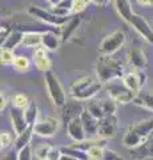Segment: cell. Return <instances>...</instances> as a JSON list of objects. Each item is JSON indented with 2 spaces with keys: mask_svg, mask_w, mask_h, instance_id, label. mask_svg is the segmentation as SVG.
Masks as SVG:
<instances>
[{
  "mask_svg": "<svg viewBox=\"0 0 153 160\" xmlns=\"http://www.w3.org/2000/svg\"><path fill=\"white\" fill-rule=\"evenodd\" d=\"M104 86L105 84L98 79H95L92 76H83L71 84L69 95L72 96V99L88 102V100L95 98Z\"/></svg>",
  "mask_w": 153,
  "mask_h": 160,
  "instance_id": "6da1fadb",
  "label": "cell"
},
{
  "mask_svg": "<svg viewBox=\"0 0 153 160\" xmlns=\"http://www.w3.org/2000/svg\"><path fill=\"white\" fill-rule=\"evenodd\" d=\"M85 109V106L81 104V100H76L73 99L72 103H68L61 108V119L64 123H69L72 119L79 118L83 113V111Z\"/></svg>",
  "mask_w": 153,
  "mask_h": 160,
  "instance_id": "4fadbf2b",
  "label": "cell"
},
{
  "mask_svg": "<svg viewBox=\"0 0 153 160\" xmlns=\"http://www.w3.org/2000/svg\"><path fill=\"white\" fill-rule=\"evenodd\" d=\"M60 160H77V159L71 156V155H68V153H63V156H61Z\"/></svg>",
  "mask_w": 153,
  "mask_h": 160,
  "instance_id": "7bdbcfd3",
  "label": "cell"
},
{
  "mask_svg": "<svg viewBox=\"0 0 153 160\" xmlns=\"http://www.w3.org/2000/svg\"><path fill=\"white\" fill-rule=\"evenodd\" d=\"M122 80H124V83L129 89H132L135 93H140L141 88L146 83V75L144 72V69H136L133 72L125 73L122 76Z\"/></svg>",
  "mask_w": 153,
  "mask_h": 160,
  "instance_id": "8fae6325",
  "label": "cell"
},
{
  "mask_svg": "<svg viewBox=\"0 0 153 160\" xmlns=\"http://www.w3.org/2000/svg\"><path fill=\"white\" fill-rule=\"evenodd\" d=\"M85 108L89 111L91 115H93L96 119H103L108 115H115L116 108H117V102L113 100L112 98L109 99H91L88 100L85 104Z\"/></svg>",
  "mask_w": 153,
  "mask_h": 160,
  "instance_id": "8992f818",
  "label": "cell"
},
{
  "mask_svg": "<svg viewBox=\"0 0 153 160\" xmlns=\"http://www.w3.org/2000/svg\"><path fill=\"white\" fill-rule=\"evenodd\" d=\"M101 160H124L121 155H118L117 152L112 151V149H104V155H103V159Z\"/></svg>",
  "mask_w": 153,
  "mask_h": 160,
  "instance_id": "d590c367",
  "label": "cell"
},
{
  "mask_svg": "<svg viewBox=\"0 0 153 160\" xmlns=\"http://www.w3.org/2000/svg\"><path fill=\"white\" fill-rule=\"evenodd\" d=\"M128 24H131V26L136 29L137 32H139L142 38H144L148 43H151L153 44V29L151 27V24L146 22V20L140 16V15H137L135 13L132 16V19L129 20V23Z\"/></svg>",
  "mask_w": 153,
  "mask_h": 160,
  "instance_id": "7c38bea8",
  "label": "cell"
},
{
  "mask_svg": "<svg viewBox=\"0 0 153 160\" xmlns=\"http://www.w3.org/2000/svg\"><path fill=\"white\" fill-rule=\"evenodd\" d=\"M104 149H105V147L93 144V146H91L89 148L87 149L88 159H89V160H101L103 155H104Z\"/></svg>",
  "mask_w": 153,
  "mask_h": 160,
  "instance_id": "f1b7e54d",
  "label": "cell"
},
{
  "mask_svg": "<svg viewBox=\"0 0 153 160\" xmlns=\"http://www.w3.org/2000/svg\"><path fill=\"white\" fill-rule=\"evenodd\" d=\"M105 89L109 98L113 100H116L120 104H127V103H133V100L136 99L137 93H135L127 87V84L124 83L122 78L120 79H113L111 82L105 83Z\"/></svg>",
  "mask_w": 153,
  "mask_h": 160,
  "instance_id": "277c9868",
  "label": "cell"
},
{
  "mask_svg": "<svg viewBox=\"0 0 153 160\" xmlns=\"http://www.w3.org/2000/svg\"><path fill=\"white\" fill-rule=\"evenodd\" d=\"M67 133H68V136L72 140H75V142H84V140L88 138L80 116L72 119L71 122L67 124Z\"/></svg>",
  "mask_w": 153,
  "mask_h": 160,
  "instance_id": "9a60e30c",
  "label": "cell"
},
{
  "mask_svg": "<svg viewBox=\"0 0 153 160\" xmlns=\"http://www.w3.org/2000/svg\"><path fill=\"white\" fill-rule=\"evenodd\" d=\"M61 43L60 33L55 31H47L41 33V46L48 51H56Z\"/></svg>",
  "mask_w": 153,
  "mask_h": 160,
  "instance_id": "d6986e66",
  "label": "cell"
},
{
  "mask_svg": "<svg viewBox=\"0 0 153 160\" xmlns=\"http://www.w3.org/2000/svg\"><path fill=\"white\" fill-rule=\"evenodd\" d=\"M29 103H31V102H29L28 98H27L24 93H16V95H15V96L12 98V106H13V107L26 109V108L28 107Z\"/></svg>",
  "mask_w": 153,
  "mask_h": 160,
  "instance_id": "4dcf8cb0",
  "label": "cell"
},
{
  "mask_svg": "<svg viewBox=\"0 0 153 160\" xmlns=\"http://www.w3.org/2000/svg\"><path fill=\"white\" fill-rule=\"evenodd\" d=\"M12 135L9 132H2L0 135V146H2V149H7L8 147H11L12 144Z\"/></svg>",
  "mask_w": 153,
  "mask_h": 160,
  "instance_id": "e575fe53",
  "label": "cell"
},
{
  "mask_svg": "<svg viewBox=\"0 0 153 160\" xmlns=\"http://www.w3.org/2000/svg\"><path fill=\"white\" fill-rule=\"evenodd\" d=\"M35 133V131H33V126H29L26 131L22 132L20 135H17L16 140H15V149L16 151H20V149H23L24 147L29 146V142H31L32 139V135Z\"/></svg>",
  "mask_w": 153,
  "mask_h": 160,
  "instance_id": "7402d4cb",
  "label": "cell"
},
{
  "mask_svg": "<svg viewBox=\"0 0 153 160\" xmlns=\"http://www.w3.org/2000/svg\"><path fill=\"white\" fill-rule=\"evenodd\" d=\"M133 103L139 107H142L148 109V111H152L153 112V93H149V92H140L137 93L136 99L133 100Z\"/></svg>",
  "mask_w": 153,
  "mask_h": 160,
  "instance_id": "cb8c5ba5",
  "label": "cell"
},
{
  "mask_svg": "<svg viewBox=\"0 0 153 160\" xmlns=\"http://www.w3.org/2000/svg\"><path fill=\"white\" fill-rule=\"evenodd\" d=\"M9 116H11L12 127H13V131L16 135H20L29 127V123L27 122L24 109L17 108V107H12L11 112H9Z\"/></svg>",
  "mask_w": 153,
  "mask_h": 160,
  "instance_id": "5bb4252c",
  "label": "cell"
},
{
  "mask_svg": "<svg viewBox=\"0 0 153 160\" xmlns=\"http://www.w3.org/2000/svg\"><path fill=\"white\" fill-rule=\"evenodd\" d=\"M47 2L51 4V6H57V4L60 2H63V0H47Z\"/></svg>",
  "mask_w": 153,
  "mask_h": 160,
  "instance_id": "ee69618b",
  "label": "cell"
},
{
  "mask_svg": "<svg viewBox=\"0 0 153 160\" xmlns=\"http://www.w3.org/2000/svg\"><path fill=\"white\" fill-rule=\"evenodd\" d=\"M92 2L95 3L97 7H107L108 4L111 3V0H92Z\"/></svg>",
  "mask_w": 153,
  "mask_h": 160,
  "instance_id": "ab89813d",
  "label": "cell"
},
{
  "mask_svg": "<svg viewBox=\"0 0 153 160\" xmlns=\"http://www.w3.org/2000/svg\"><path fill=\"white\" fill-rule=\"evenodd\" d=\"M92 0H72V13L79 15L87 8V6Z\"/></svg>",
  "mask_w": 153,
  "mask_h": 160,
  "instance_id": "1f68e13d",
  "label": "cell"
},
{
  "mask_svg": "<svg viewBox=\"0 0 153 160\" xmlns=\"http://www.w3.org/2000/svg\"><path fill=\"white\" fill-rule=\"evenodd\" d=\"M61 156H63V151H61L60 148H57V147H51L47 160H60Z\"/></svg>",
  "mask_w": 153,
  "mask_h": 160,
  "instance_id": "8d00e7d4",
  "label": "cell"
},
{
  "mask_svg": "<svg viewBox=\"0 0 153 160\" xmlns=\"http://www.w3.org/2000/svg\"><path fill=\"white\" fill-rule=\"evenodd\" d=\"M0 59H2L3 64H8V63H13V53L12 49H7V48H2V52H0Z\"/></svg>",
  "mask_w": 153,
  "mask_h": 160,
  "instance_id": "836d02e7",
  "label": "cell"
},
{
  "mask_svg": "<svg viewBox=\"0 0 153 160\" xmlns=\"http://www.w3.org/2000/svg\"><path fill=\"white\" fill-rule=\"evenodd\" d=\"M13 67L17 69V71H20V72H24V71H28V68H29V60L28 58L26 56H15L13 59Z\"/></svg>",
  "mask_w": 153,
  "mask_h": 160,
  "instance_id": "f546056e",
  "label": "cell"
},
{
  "mask_svg": "<svg viewBox=\"0 0 153 160\" xmlns=\"http://www.w3.org/2000/svg\"><path fill=\"white\" fill-rule=\"evenodd\" d=\"M28 13L35 16L36 19L41 20L44 24H49V26H56V27H63L65 26L67 22L69 20V16H59V15L53 13L52 11H47L40 7L31 6L28 8Z\"/></svg>",
  "mask_w": 153,
  "mask_h": 160,
  "instance_id": "ba28073f",
  "label": "cell"
},
{
  "mask_svg": "<svg viewBox=\"0 0 153 160\" xmlns=\"http://www.w3.org/2000/svg\"><path fill=\"white\" fill-rule=\"evenodd\" d=\"M33 63H35L36 68L41 72L51 71V60H49L47 55V49L41 47H36L35 52H33Z\"/></svg>",
  "mask_w": 153,
  "mask_h": 160,
  "instance_id": "ac0fdd59",
  "label": "cell"
},
{
  "mask_svg": "<svg viewBox=\"0 0 153 160\" xmlns=\"http://www.w3.org/2000/svg\"><path fill=\"white\" fill-rule=\"evenodd\" d=\"M61 151H63V153L71 155V156L76 158L77 160H89V159H88V155H87L85 151H83V149H80V148H76V147H73V146H69V147H67V148H61Z\"/></svg>",
  "mask_w": 153,
  "mask_h": 160,
  "instance_id": "83f0119b",
  "label": "cell"
},
{
  "mask_svg": "<svg viewBox=\"0 0 153 160\" xmlns=\"http://www.w3.org/2000/svg\"><path fill=\"white\" fill-rule=\"evenodd\" d=\"M22 46L27 47V48L40 47L41 46V33H39V32H24Z\"/></svg>",
  "mask_w": 153,
  "mask_h": 160,
  "instance_id": "d4e9b609",
  "label": "cell"
},
{
  "mask_svg": "<svg viewBox=\"0 0 153 160\" xmlns=\"http://www.w3.org/2000/svg\"><path fill=\"white\" fill-rule=\"evenodd\" d=\"M80 118H81L83 126H84V128H85L87 136L88 138H96L97 132H98V119H96L93 115H91L87 108L83 111Z\"/></svg>",
  "mask_w": 153,
  "mask_h": 160,
  "instance_id": "e0dca14e",
  "label": "cell"
},
{
  "mask_svg": "<svg viewBox=\"0 0 153 160\" xmlns=\"http://www.w3.org/2000/svg\"><path fill=\"white\" fill-rule=\"evenodd\" d=\"M137 3L141 6H153V0H137Z\"/></svg>",
  "mask_w": 153,
  "mask_h": 160,
  "instance_id": "60d3db41",
  "label": "cell"
},
{
  "mask_svg": "<svg viewBox=\"0 0 153 160\" xmlns=\"http://www.w3.org/2000/svg\"><path fill=\"white\" fill-rule=\"evenodd\" d=\"M125 75L124 67L120 62L109 55H100L96 62V78L103 83H108L113 79H120Z\"/></svg>",
  "mask_w": 153,
  "mask_h": 160,
  "instance_id": "3957f363",
  "label": "cell"
},
{
  "mask_svg": "<svg viewBox=\"0 0 153 160\" xmlns=\"http://www.w3.org/2000/svg\"><path fill=\"white\" fill-rule=\"evenodd\" d=\"M125 33L122 31H113L109 35L103 39V42L98 46V52L100 55H109L112 56L115 52H117L125 43Z\"/></svg>",
  "mask_w": 153,
  "mask_h": 160,
  "instance_id": "52a82bcc",
  "label": "cell"
},
{
  "mask_svg": "<svg viewBox=\"0 0 153 160\" xmlns=\"http://www.w3.org/2000/svg\"><path fill=\"white\" fill-rule=\"evenodd\" d=\"M24 113H26V118H27V122L29 123V126H33V124L37 122V119H39V108L33 102H31L28 104V107L24 109Z\"/></svg>",
  "mask_w": 153,
  "mask_h": 160,
  "instance_id": "4316f807",
  "label": "cell"
},
{
  "mask_svg": "<svg viewBox=\"0 0 153 160\" xmlns=\"http://www.w3.org/2000/svg\"><path fill=\"white\" fill-rule=\"evenodd\" d=\"M2 160H19V152L13 148V151H9L2 158Z\"/></svg>",
  "mask_w": 153,
  "mask_h": 160,
  "instance_id": "f35d334b",
  "label": "cell"
},
{
  "mask_svg": "<svg viewBox=\"0 0 153 160\" xmlns=\"http://www.w3.org/2000/svg\"><path fill=\"white\" fill-rule=\"evenodd\" d=\"M44 82H45L47 91H48L49 98L52 100V103L56 107L63 108L67 104V96H65V91H64L60 80L56 76V73H53L52 71L45 72Z\"/></svg>",
  "mask_w": 153,
  "mask_h": 160,
  "instance_id": "5b68a950",
  "label": "cell"
},
{
  "mask_svg": "<svg viewBox=\"0 0 153 160\" xmlns=\"http://www.w3.org/2000/svg\"><path fill=\"white\" fill-rule=\"evenodd\" d=\"M153 136V118L145 119L133 124L122 138V144L128 148H135L145 143L148 139Z\"/></svg>",
  "mask_w": 153,
  "mask_h": 160,
  "instance_id": "7a4b0ae2",
  "label": "cell"
},
{
  "mask_svg": "<svg viewBox=\"0 0 153 160\" xmlns=\"http://www.w3.org/2000/svg\"><path fill=\"white\" fill-rule=\"evenodd\" d=\"M51 147L52 146H49V144H40V146H37L35 149V156L39 160H47Z\"/></svg>",
  "mask_w": 153,
  "mask_h": 160,
  "instance_id": "d6a6232c",
  "label": "cell"
},
{
  "mask_svg": "<svg viewBox=\"0 0 153 160\" xmlns=\"http://www.w3.org/2000/svg\"><path fill=\"white\" fill-rule=\"evenodd\" d=\"M131 153L136 160H153V136L140 146L131 148Z\"/></svg>",
  "mask_w": 153,
  "mask_h": 160,
  "instance_id": "2e32d148",
  "label": "cell"
},
{
  "mask_svg": "<svg viewBox=\"0 0 153 160\" xmlns=\"http://www.w3.org/2000/svg\"><path fill=\"white\" fill-rule=\"evenodd\" d=\"M19 152V160H32V149L31 146L24 147L23 149H20Z\"/></svg>",
  "mask_w": 153,
  "mask_h": 160,
  "instance_id": "74e56055",
  "label": "cell"
},
{
  "mask_svg": "<svg viewBox=\"0 0 153 160\" xmlns=\"http://www.w3.org/2000/svg\"><path fill=\"white\" fill-rule=\"evenodd\" d=\"M23 36H24V32L13 29V31L11 32V35H9V36L2 43V48L13 49V48H16L17 46H22Z\"/></svg>",
  "mask_w": 153,
  "mask_h": 160,
  "instance_id": "603a6c76",
  "label": "cell"
},
{
  "mask_svg": "<svg viewBox=\"0 0 153 160\" xmlns=\"http://www.w3.org/2000/svg\"><path fill=\"white\" fill-rule=\"evenodd\" d=\"M80 20H81V19L79 18V16L71 18L69 20H68L67 24H65V28L63 29V32H61V35H60V38H61V43L67 42V40L71 38V35H72V33L77 29L79 24H80Z\"/></svg>",
  "mask_w": 153,
  "mask_h": 160,
  "instance_id": "484cf974",
  "label": "cell"
},
{
  "mask_svg": "<svg viewBox=\"0 0 153 160\" xmlns=\"http://www.w3.org/2000/svg\"><path fill=\"white\" fill-rule=\"evenodd\" d=\"M60 128V122L53 116H45L37 119V122L33 124V131L37 136L41 138H52Z\"/></svg>",
  "mask_w": 153,
  "mask_h": 160,
  "instance_id": "9c48e42d",
  "label": "cell"
},
{
  "mask_svg": "<svg viewBox=\"0 0 153 160\" xmlns=\"http://www.w3.org/2000/svg\"><path fill=\"white\" fill-rule=\"evenodd\" d=\"M118 120L116 113L115 115H108L103 119L98 120V132L97 136L104 138V139H112L116 136L117 128H118Z\"/></svg>",
  "mask_w": 153,
  "mask_h": 160,
  "instance_id": "30bf717a",
  "label": "cell"
},
{
  "mask_svg": "<svg viewBox=\"0 0 153 160\" xmlns=\"http://www.w3.org/2000/svg\"><path fill=\"white\" fill-rule=\"evenodd\" d=\"M115 4H116V9H117L118 15H120L127 23H129V20L132 19L133 15H135V12H133V9L131 7L129 0H115Z\"/></svg>",
  "mask_w": 153,
  "mask_h": 160,
  "instance_id": "44dd1931",
  "label": "cell"
},
{
  "mask_svg": "<svg viewBox=\"0 0 153 160\" xmlns=\"http://www.w3.org/2000/svg\"><path fill=\"white\" fill-rule=\"evenodd\" d=\"M128 62L135 69H145L146 67V56L141 49L136 48L128 53Z\"/></svg>",
  "mask_w": 153,
  "mask_h": 160,
  "instance_id": "ffe728a7",
  "label": "cell"
},
{
  "mask_svg": "<svg viewBox=\"0 0 153 160\" xmlns=\"http://www.w3.org/2000/svg\"><path fill=\"white\" fill-rule=\"evenodd\" d=\"M0 100H2V104H0V109L3 111V109L7 107V102H6V98H4L3 93H2V96H0Z\"/></svg>",
  "mask_w": 153,
  "mask_h": 160,
  "instance_id": "b9f144b4",
  "label": "cell"
}]
</instances>
